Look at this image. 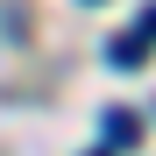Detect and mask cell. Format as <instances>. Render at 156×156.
Returning a JSON list of instances; mask_svg holds the SVG:
<instances>
[{"label": "cell", "mask_w": 156, "mask_h": 156, "mask_svg": "<svg viewBox=\"0 0 156 156\" xmlns=\"http://www.w3.org/2000/svg\"><path fill=\"white\" fill-rule=\"evenodd\" d=\"M92 156H114V149H92Z\"/></svg>", "instance_id": "277c9868"}, {"label": "cell", "mask_w": 156, "mask_h": 156, "mask_svg": "<svg viewBox=\"0 0 156 156\" xmlns=\"http://www.w3.org/2000/svg\"><path fill=\"white\" fill-rule=\"evenodd\" d=\"M99 135H107V149H135L142 142V121L128 107H107V121H99Z\"/></svg>", "instance_id": "6da1fadb"}, {"label": "cell", "mask_w": 156, "mask_h": 156, "mask_svg": "<svg viewBox=\"0 0 156 156\" xmlns=\"http://www.w3.org/2000/svg\"><path fill=\"white\" fill-rule=\"evenodd\" d=\"M142 43H156V0H149V7H142V29H135Z\"/></svg>", "instance_id": "3957f363"}, {"label": "cell", "mask_w": 156, "mask_h": 156, "mask_svg": "<svg viewBox=\"0 0 156 156\" xmlns=\"http://www.w3.org/2000/svg\"><path fill=\"white\" fill-rule=\"evenodd\" d=\"M107 64H121V71H142V64H149V43H142L135 29H128V36H114V43H107Z\"/></svg>", "instance_id": "7a4b0ae2"}]
</instances>
